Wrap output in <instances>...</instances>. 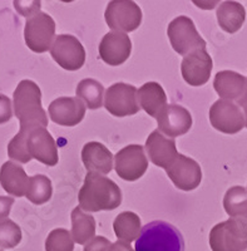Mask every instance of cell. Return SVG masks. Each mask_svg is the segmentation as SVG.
Wrapping results in <instances>:
<instances>
[{"label":"cell","instance_id":"d6986e66","mask_svg":"<svg viewBox=\"0 0 247 251\" xmlns=\"http://www.w3.org/2000/svg\"><path fill=\"white\" fill-rule=\"evenodd\" d=\"M146 151L152 163L165 170H167L179 156L174 141L163 136L158 129L148 136Z\"/></svg>","mask_w":247,"mask_h":251},{"label":"cell","instance_id":"1f68e13d","mask_svg":"<svg viewBox=\"0 0 247 251\" xmlns=\"http://www.w3.org/2000/svg\"><path fill=\"white\" fill-rule=\"evenodd\" d=\"M13 117V104L10 98L0 93V125L9 122Z\"/></svg>","mask_w":247,"mask_h":251},{"label":"cell","instance_id":"ba28073f","mask_svg":"<svg viewBox=\"0 0 247 251\" xmlns=\"http://www.w3.org/2000/svg\"><path fill=\"white\" fill-rule=\"evenodd\" d=\"M107 25L112 31H134L142 22V10L131 0H113L104 13Z\"/></svg>","mask_w":247,"mask_h":251},{"label":"cell","instance_id":"5b68a950","mask_svg":"<svg viewBox=\"0 0 247 251\" xmlns=\"http://www.w3.org/2000/svg\"><path fill=\"white\" fill-rule=\"evenodd\" d=\"M210 246L212 251H246V220L230 217L213 226L210 232Z\"/></svg>","mask_w":247,"mask_h":251},{"label":"cell","instance_id":"4fadbf2b","mask_svg":"<svg viewBox=\"0 0 247 251\" xmlns=\"http://www.w3.org/2000/svg\"><path fill=\"white\" fill-rule=\"evenodd\" d=\"M213 63L206 49H197L182 60V77L192 87H201L208 82Z\"/></svg>","mask_w":247,"mask_h":251},{"label":"cell","instance_id":"d6a6232c","mask_svg":"<svg viewBox=\"0 0 247 251\" xmlns=\"http://www.w3.org/2000/svg\"><path fill=\"white\" fill-rule=\"evenodd\" d=\"M112 244L108 239L103 236H96L91 243L84 246L83 251H109Z\"/></svg>","mask_w":247,"mask_h":251},{"label":"cell","instance_id":"3957f363","mask_svg":"<svg viewBox=\"0 0 247 251\" xmlns=\"http://www.w3.org/2000/svg\"><path fill=\"white\" fill-rule=\"evenodd\" d=\"M13 107L20 122V128H47L48 117L42 107V92L35 82L24 79L18 84L13 94Z\"/></svg>","mask_w":247,"mask_h":251},{"label":"cell","instance_id":"8fae6325","mask_svg":"<svg viewBox=\"0 0 247 251\" xmlns=\"http://www.w3.org/2000/svg\"><path fill=\"white\" fill-rule=\"evenodd\" d=\"M210 122L213 128L226 134H235L246 127L245 114L237 104L219 100L210 108Z\"/></svg>","mask_w":247,"mask_h":251},{"label":"cell","instance_id":"4316f807","mask_svg":"<svg viewBox=\"0 0 247 251\" xmlns=\"http://www.w3.org/2000/svg\"><path fill=\"white\" fill-rule=\"evenodd\" d=\"M77 96L83 100L85 107H88L89 109H98L103 107L104 88L98 80L87 78L78 83Z\"/></svg>","mask_w":247,"mask_h":251},{"label":"cell","instance_id":"7a4b0ae2","mask_svg":"<svg viewBox=\"0 0 247 251\" xmlns=\"http://www.w3.org/2000/svg\"><path fill=\"white\" fill-rule=\"evenodd\" d=\"M79 207L88 212L111 211L122 202V191L108 177L88 172L78 195Z\"/></svg>","mask_w":247,"mask_h":251},{"label":"cell","instance_id":"e0dca14e","mask_svg":"<svg viewBox=\"0 0 247 251\" xmlns=\"http://www.w3.org/2000/svg\"><path fill=\"white\" fill-rule=\"evenodd\" d=\"M50 120L59 126L74 127L79 125L85 116V104L75 97H60L49 104Z\"/></svg>","mask_w":247,"mask_h":251},{"label":"cell","instance_id":"7402d4cb","mask_svg":"<svg viewBox=\"0 0 247 251\" xmlns=\"http://www.w3.org/2000/svg\"><path fill=\"white\" fill-rule=\"evenodd\" d=\"M139 107L145 109L151 117L157 118L167 106V96L165 89L157 82L145 83L137 92Z\"/></svg>","mask_w":247,"mask_h":251},{"label":"cell","instance_id":"836d02e7","mask_svg":"<svg viewBox=\"0 0 247 251\" xmlns=\"http://www.w3.org/2000/svg\"><path fill=\"white\" fill-rule=\"evenodd\" d=\"M13 203H14V199L13 197L0 196V221L8 219Z\"/></svg>","mask_w":247,"mask_h":251},{"label":"cell","instance_id":"7c38bea8","mask_svg":"<svg viewBox=\"0 0 247 251\" xmlns=\"http://www.w3.org/2000/svg\"><path fill=\"white\" fill-rule=\"evenodd\" d=\"M50 55L67 71H78L85 63L84 48L74 35H58L50 48Z\"/></svg>","mask_w":247,"mask_h":251},{"label":"cell","instance_id":"8d00e7d4","mask_svg":"<svg viewBox=\"0 0 247 251\" xmlns=\"http://www.w3.org/2000/svg\"><path fill=\"white\" fill-rule=\"evenodd\" d=\"M0 251H1V250H0Z\"/></svg>","mask_w":247,"mask_h":251},{"label":"cell","instance_id":"d4e9b609","mask_svg":"<svg viewBox=\"0 0 247 251\" xmlns=\"http://www.w3.org/2000/svg\"><path fill=\"white\" fill-rule=\"evenodd\" d=\"M113 230L120 241H124L128 244L137 241L142 231L141 219L138 215L132 211L122 212L114 220Z\"/></svg>","mask_w":247,"mask_h":251},{"label":"cell","instance_id":"d590c367","mask_svg":"<svg viewBox=\"0 0 247 251\" xmlns=\"http://www.w3.org/2000/svg\"><path fill=\"white\" fill-rule=\"evenodd\" d=\"M244 114H245V121H246V127H247V104L244 107Z\"/></svg>","mask_w":247,"mask_h":251},{"label":"cell","instance_id":"83f0119b","mask_svg":"<svg viewBox=\"0 0 247 251\" xmlns=\"http://www.w3.org/2000/svg\"><path fill=\"white\" fill-rule=\"evenodd\" d=\"M53 187L48 177L44 175H35L29 180V187L26 191V199L34 205H43L50 200Z\"/></svg>","mask_w":247,"mask_h":251},{"label":"cell","instance_id":"6da1fadb","mask_svg":"<svg viewBox=\"0 0 247 251\" xmlns=\"http://www.w3.org/2000/svg\"><path fill=\"white\" fill-rule=\"evenodd\" d=\"M8 156L20 163H28L35 158L46 166H55L59 160L57 143L46 127L20 128L9 142Z\"/></svg>","mask_w":247,"mask_h":251},{"label":"cell","instance_id":"484cf974","mask_svg":"<svg viewBox=\"0 0 247 251\" xmlns=\"http://www.w3.org/2000/svg\"><path fill=\"white\" fill-rule=\"evenodd\" d=\"M224 211L232 219H242L247 221V190L242 186L228 188L223 197Z\"/></svg>","mask_w":247,"mask_h":251},{"label":"cell","instance_id":"ffe728a7","mask_svg":"<svg viewBox=\"0 0 247 251\" xmlns=\"http://www.w3.org/2000/svg\"><path fill=\"white\" fill-rule=\"evenodd\" d=\"M82 161L88 172L108 175L113 169V154L99 142L85 143L82 150Z\"/></svg>","mask_w":247,"mask_h":251},{"label":"cell","instance_id":"8992f818","mask_svg":"<svg viewBox=\"0 0 247 251\" xmlns=\"http://www.w3.org/2000/svg\"><path fill=\"white\" fill-rule=\"evenodd\" d=\"M171 46L179 55H188L197 49H206L205 39L199 35L195 23L188 17L181 15L170 23L167 29Z\"/></svg>","mask_w":247,"mask_h":251},{"label":"cell","instance_id":"9a60e30c","mask_svg":"<svg viewBox=\"0 0 247 251\" xmlns=\"http://www.w3.org/2000/svg\"><path fill=\"white\" fill-rule=\"evenodd\" d=\"M166 172L174 186L182 191H192L198 187L202 180V171L198 162L185 154H179Z\"/></svg>","mask_w":247,"mask_h":251},{"label":"cell","instance_id":"603a6c76","mask_svg":"<svg viewBox=\"0 0 247 251\" xmlns=\"http://www.w3.org/2000/svg\"><path fill=\"white\" fill-rule=\"evenodd\" d=\"M217 22L222 30L233 34L239 31L246 20V10L237 1H223L217 9Z\"/></svg>","mask_w":247,"mask_h":251},{"label":"cell","instance_id":"4dcf8cb0","mask_svg":"<svg viewBox=\"0 0 247 251\" xmlns=\"http://www.w3.org/2000/svg\"><path fill=\"white\" fill-rule=\"evenodd\" d=\"M40 1H19V0H17V1H14V6L15 9L18 10V13H20V14L23 15V17H26L29 19V18H31L33 15L38 14V13H40Z\"/></svg>","mask_w":247,"mask_h":251},{"label":"cell","instance_id":"30bf717a","mask_svg":"<svg viewBox=\"0 0 247 251\" xmlns=\"http://www.w3.org/2000/svg\"><path fill=\"white\" fill-rule=\"evenodd\" d=\"M114 167L122 180L132 182L141 178L148 169V160L143 146H125L116 154Z\"/></svg>","mask_w":247,"mask_h":251},{"label":"cell","instance_id":"ac0fdd59","mask_svg":"<svg viewBox=\"0 0 247 251\" xmlns=\"http://www.w3.org/2000/svg\"><path fill=\"white\" fill-rule=\"evenodd\" d=\"M158 131L174 138L187 133L192 127V116L185 107L168 104L157 117Z\"/></svg>","mask_w":247,"mask_h":251},{"label":"cell","instance_id":"52a82bcc","mask_svg":"<svg viewBox=\"0 0 247 251\" xmlns=\"http://www.w3.org/2000/svg\"><path fill=\"white\" fill-rule=\"evenodd\" d=\"M55 22L47 13H38L29 18L24 28V39L30 50L44 53L54 43Z\"/></svg>","mask_w":247,"mask_h":251},{"label":"cell","instance_id":"9c48e42d","mask_svg":"<svg viewBox=\"0 0 247 251\" xmlns=\"http://www.w3.org/2000/svg\"><path fill=\"white\" fill-rule=\"evenodd\" d=\"M136 87L127 83H114L105 91L104 107L116 117H127L138 113L139 103Z\"/></svg>","mask_w":247,"mask_h":251},{"label":"cell","instance_id":"f546056e","mask_svg":"<svg viewBox=\"0 0 247 251\" xmlns=\"http://www.w3.org/2000/svg\"><path fill=\"white\" fill-rule=\"evenodd\" d=\"M22 241V230L19 226L5 219L0 221V248L14 249Z\"/></svg>","mask_w":247,"mask_h":251},{"label":"cell","instance_id":"cb8c5ba5","mask_svg":"<svg viewBox=\"0 0 247 251\" xmlns=\"http://www.w3.org/2000/svg\"><path fill=\"white\" fill-rule=\"evenodd\" d=\"M97 224L92 215L85 214L78 206L72 211V237L79 245L91 243L96 237Z\"/></svg>","mask_w":247,"mask_h":251},{"label":"cell","instance_id":"44dd1931","mask_svg":"<svg viewBox=\"0 0 247 251\" xmlns=\"http://www.w3.org/2000/svg\"><path fill=\"white\" fill-rule=\"evenodd\" d=\"M28 175L22 166L6 161L0 167V185L9 195L15 197H23L26 195L29 187Z\"/></svg>","mask_w":247,"mask_h":251},{"label":"cell","instance_id":"5bb4252c","mask_svg":"<svg viewBox=\"0 0 247 251\" xmlns=\"http://www.w3.org/2000/svg\"><path fill=\"white\" fill-rule=\"evenodd\" d=\"M213 88L221 100L235 102L237 106L247 104V78L233 71L219 72L213 80Z\"/></svg>","mask_w":247,"mask_h":251},{"label":"cell","instance_id":"f1b7e54d","mask_svg":"<svg viewBox=\"0 0 247 251\" xmlns=\"http://www.w3.org/2000/svg\"><path fill=\"white\" fill-rule=\"evenodd\" d=\"M74 240L66 228H55L46 240V251H73Z\"/></svg>","mask_w":247,"mask_h":251},{"label":"cell","instance_id":"277c9868","mask_svg":"<svg viewBox=\"0 0 247 251\" xmlns=\"http://www.w3.org/2000/svg\"><path fill=\"white\" fill-rule=\"evenodd\" d=\"M136 251H185L181 232L166 221H152L142 227Z\"/></svg>","mask_w":247,"mask_h":251},{"label":"cell","instance_id":"e575fe53","mask_svg":"<svg viewBox=\"0 0 247 251\" xmlns=\"http://www.w3.org/2000/svg\"><path fill=\"white\" fill-rule=\"evenodd\" d=\"M109 251H136L128 243L124 241H117V243L112 244Z\"/></svg>","mask_w":247,"mask_h":251},{"label":"cell","instance_id":"2e32d148","mask_svg":"<svg viewBox=\"0 0 247 251\" xmlns=\"http://www.w3.org/2000/svg\"><path fill=\"white\" fill-rule=\"evenodd\" d=\"M131 39L122 31H109L100 40L99 55L108 66L123 64L131 55Z\"/></svg>","mask_w":247,"mask_h":251}]
</instances>
